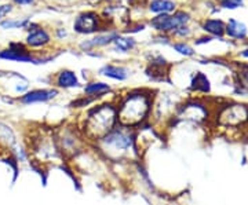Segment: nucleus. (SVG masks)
<instances>
[{
	"mask_svg": "<svg viewBox=\"0 0 248 205\" xmlns=\"http://www.w3.org/2000/svg\"><path fill=\"white\" fill-rule=\"evenodd\" d=\"M6 156L9 157L10 161L16 162L17 165H24V164L31 162V154H29L25 141H19Z\"/></svg>",
	"mask_w": 248,
	"mask_h": 205,
	"instance_id": "obj_16",
	"label": "nucleus"
},
{
	"mask_svg": "<svg viewBox=\"0 0 248 205\" xmlns=\"http://www.w3.org/2000/svg\"><path fill=\"white\" fill-rule=\"evenodd\" d=\"M221 4L225 9H237L243 4V0H221Z\"/></svg>",
	"mask_w": 248,
	"mask_h": 205,
	"instance_id": "obj_25",
	"label": "nucleus"
},
{
	"mask_svg": "<svg viewBox=\"0 0 248 205\" xmlns=\"http://www.w3.org/2000/svg\"><path fill=\"white\" fill-rule=\"evenodd\" d=\"M172 47H174V50H175L177 53L181 54V55H185V57H192V55H195L193 48L189 44H185V43H175Z\"/></svg>",
	"mask_w": 248,
	"mask_h": 205,
	"instance_id": "obj_24",
	"label": "nucleus"
},
{
	"mask_svg": "<svg viewBox=\"0 0 248 205\" xmlns=\"http://www.w3.org/2000/svg\"><path fill=\"white\" fill-rule=\"evenodd\" d=\"M190 88L199 91V92H210L211 86H210V81L207 79V76L202 72H197L196 76L193 77V80H192Z\"/></svg>",
	"mask_w": 248,
	"mask_h": 205,
	"instance_id": "obj_21",
	"label": "nucleus"
},
{
	"mask_svg": "<svg viewBox=\"0 0 248 205\" xmlns=\"http://www.w3.org/2000/svg\"><path fill=\"white\" fill-rule=\"evenodd\" d=\"M215 121L223 130L237 131L248 124V105L246 103H228L218 110Z\"/></svg>",
	"mask_w": 248,
	"mask_h": 205,
	"instance_id": "obj_6",
	"label": "nucleus"
},
{
	"mask_svg": "<svg viewBox=\"0 0 248 205\" xmlns=\"http://www.w3.org/2000/svg\"><path fill=\"white\" fill-rule=\"evenodd\" d=\"M187 21H189V15L184 11H179V13H175L174 15L160 14V15L152 19L151 25L156 30L166 33V32H174L179 27H184Z\"/></svg>",
	"mask_w": 248,
	"mask_h": 205,
	"instance_id": "obj_8",
	"label": "nucleus"
},
{
	"mask_svg": "<svg viewBox=\"0 0 248 205\" xmlns=\"http://www.w3.org/2000/svg\"><path fill=\"white\" fill-rule=\"evenodd\" d=\"M225 24L218 19H208L204 22V30L215 36H222L225 33Z\"/></svg>",
	"mask_w": 248,
	"mask_h": 205,
	"instance_id": "obj_22",
	"label": "nucleus"
},
{
	"mask_svg": "<svg viewBox=\"0 0 248 205\" xmlns=\"http://www.w3.org/2000/svg\"><path fill=\"white\" fill-rule=\"evenodd\" d=\"M155 92L140 88L128 91L115 99L117 123L130 130H138L151 123Z\"/></svg>",
	"mask_w": 248,
	"mask_h": 205,
	"instance_id": "obj_2",
	"label": "nucleus"
},
{
	"mask_svg": "<svg viewBox=\"0 0 248 205\" xmlns=\"http://www.w3.org/2000/svg\"><path fill=\"white\" fill-rule=\"evenodd\" d=\"M53 132L57 146L65 162H69L72 159H75L78 154L90 146L83 134L80 132L76 123H62L60 127L53 128Z\"/></svg>",
	"mask_w": 248,
	"mask_h": 205,
	"instance_id": "obj_5",
	"label": "nucleus"
},
{
	"mask_svg": "<svg viewBox=\"0 0 248 205\" xmlns=\"http://www.w3.org/2000/svg\"><path fill=\"white\" fill-rule=\"evenodd\" d=\"M60 95V89L54 88H35L29 89L25 94L17 97V103L24 105V106H31L36 103H47L51 102Z\"/></svg>",
	"mask_w": 248,
	"mask_h": 205,
	"instance_id": "obj_9",
	"label": "nucleus"
},
{
	"mask_svg": "<svg viewBox=\"0 0 248 205\" xmlns=\"http://www.w3.org/2000/svg\"><path fill=\"white\" fill-rule=\"evenodd\" d=\"M91 147L102 160L112 165L142 161L135 145V131L122 125H116L112 131L93 143Z\"/></svg>",
	"mask_w": 248,
	"mask_h": 205,
	"instance_id": "obj_1",
	"label": "nucleus"
},
{
	"mask_svg": "<svg viewBox=\"0 0 248 205\" xmlns=\"http://www.w3.org/2000/svg\"><path fill=\"white\" fill-rule=\"evenodd\" d=\"M243 58H248V50H244V51H241V54H240Z\"/></svg>",
	"mask_w": 248,
	"mask_h": 205,
	"instance_id": "obj_28",
	"label": "nucleus"
},
{
	"mask_svg": "<svg viewBox=\"0 0 248 205\" xmlns=\"http://www.w3.org/2000/svg\"><path fill=\"white\" fill-rule=\"evenodd\" d=\"M117 36L119 35L115 33V32L102 33V35L95 36V37L91 39V40H87V42L81 43L80 47H81V50H84V51H91V50H95V48H99V47H105V45L113 43V40H115Z\"/></svg>",
	"mask_w": 248,
	"mask_h": 205,
	"instance_id": "obj_17",
	"label": "nucleus"
},
{
	"mask_svg": "<svg viewBox=\"0 0 248 205\" xmlns=\"http://www.w3.org/2000/svg\"><path fill=\"white\" fill-rule=\"evenodd\" d=\"M31 154V162L40 168L62 165L65 160L60 153L54 138L53 128H37L31 131L25 141Z\"/></svg>",
	"mask_w": 248,
	"mask_h": 205,
	"instance_id": "obj_4",
	"label": "nucleus"
},
{
	"mask_svg": "<svg viewBox=\"0 0 248 205\" xmlns=\"http://www.w3.org/2000/svg\"><path fill=\"white\" fill-rule=\"evenodd\" d=\"M29 25V19H7V21H1V28L4 29H16V28H27Z\"/></svg>",
	"mask_w": 248,
	"mask_h": 205,
	"instance_id": "obj_23",
	"label": "nucleus"
},
{
	"mask_svg": "<svg viewBox=\"0 0 248 205\" xmlns=\"http://www.w3.org/2000/svg\"><path fill=\"white\" fill-rule=\"evenodd\" d=\"M149 10L156 14H170L175 10V3L172 0H152Z\"/></svg>",
	"mask_w": 248,
	"mask_h": 205,
	"instance_id": "obj_18",
	"label": "nucleus"
},
{
	"mask_svg": "<svg viewBox=\"0 0 248 205\" xmlns=\"http://www.w3.org/2000/svg\"><path fill=\"white\" fill-rule=\"evenodd\" d=\"M16 4H19V6H25V4H32L35 0H13Z\"/></svg>",
	"mask_w": 248,
	"mask_h": 205,
	"instance_id": "obj_27",
	"label": "nucleus"
},
{
	"mask_svg": "<svg viewBox=\"0 0 248 205\" xmlns=\"http://www.w3.org/2000/svg\"><path fill=\"white\" fill-rule=\"evenodd\" d=\"M137 47V42L128 36H117L113 40V48L119 53H130Z\"/></svg>",
	"mask_w": 248,
	"mask_h": 205,
	"instance_id": "obj_19",
	"label": "nucleus"
},
{
	"mask_svg": "<svg viewBox=\"0 0 248 205\" xmlns=\"http://www.w3.org/2000/svg\"><path fill=\"white\" fill-rule=\"evenodd\" d=\"M98 74L102 76V77L110 79V80L125 81L130 77V71H128L125 66H122V65L107 63V65H104V66L98 71Z\"/></svg>",
	"mask_w": 248,
	"mask_h": 205,
	"instance_id": "obj_14",
	"label": "nucleus"
},
{
	"mask_svg": "<svg viewBox=\"0 0 248 205\" xmlns=\"http://www.w3.org/2000/svg\"><path fill=\"white\" fill-rule=\"evenodd\" d=\"M19 141L17 128L9 121L0 118V152L7 154Z\"/></svg>",
	"mask_w": 248,
	"mask_h": 205,
	"instance_id": "obj_10",
	"label": "nucleus"
},
{
	"mask_svg": "<svg viewBox=\"0 0 248 205\" xmlns=\"http://www.w3.org/2000/svg\"><path fill=\"white\" fill-rule=\"evenodd\" d=\"M27 30L29 32L27 36V45L32 48H40L45 47L50 43V35L46 32L45 29L39 28L37 25L29 24L27 27Z\"/></svg>",
	"mask_w": 248,
	"mask_h": 205,
	"instance_id": "obj_13",
	"label": "nucleus"
},
{
	"mask_svg": "<svg viewBox=\"0 0 248 205\" xmlns=\"http://www.w3.org/2000/svg\"><path fill=\"white\" fill-rule=\"evenodd\" d=\"M225 32L231 37H234V39H244L247 36V28L244 27L243 24L237 22L236 19H231L228 27L225 29Z\"/></svg>",
	"mask_w": 248,
	"mask_h": 205,
	"instance_id": "obj_20",
	"label": "nucleus"
},
{
	"mask_svg": "<svg viewBox=\"0 0 248 205\" xmlns=\"http://www.w3.org/2000/svg\"><path fill=\"white\" fill-rule=\"evenodd\" d=\"M0 59L4 61H13V62H21V63H46L50 61L51 58H39L35 54L29 51L27 45L21 44V43H11L9 48H4L0 51Z\"/></svg>",
	"mask_w": 248,
	"mask_h": 205,
	"instance_id": "obj_7",
	"label": "nucleus"
},
{
	"mask_svg": "<svg viewBox=\"0 0 248 205\" xmlns=\"http://www.w3.org/2000/svg\"><path fill=\"white\" fill-rule=\"evenodd\" d=\"M54 88L61 89H72L80 87V80L78 74L71 69H62L53 79Z\"/></svg>",
	"mask_w": 248,
	"mask_h": 205,
	"instance_id": "obj_12",
	"label": "nucleus"
},
{
	"mask_svg": "<svg viewBox=\"0 0 248 205\" xmlns=\"http://www.w3.org/2000/svg\"><path fill=\"white\" fill-rule=\"evenodd\" d=\"M75 123L79 127L84 139L91 146L109 131H112L116 125H119L115 99L98 102L90 106L83 112L81 117L75 120Z\"/></svg>",
	"mask_w": 248,
	"mask_h": 205,
	"instance_id": "obj_3",
	"label": "nucleus"
},
{
	"mask_svg": "<svg viewBox=\"0 0 248 205\" xmlns=\"http://www.w3.org/2000/svg\"><path fill=\"white\" fill-rule=\"evenodd\" d=\"M11 10H13V6H11V4H1V6H0V21L7 17L10 13H11Z\"/></svg>",
	"mask_w": 248,
	"mask_h": 205,
	"instance_id": "obj_26",
	"label": "nucleus"
},
{
	"mask_svg": "<svg viewBox=\"0 0 248 205\" xmlns=\"http://www.w3.org/2000/svg\"><path fill=\"white\" fill-rule=\"evenodd\" d=\"M110 92H112V87H110V84H108L105 81L91 80L86 83V86L83 87V94L86 97H91V98H95L98 101L105 98Z\"/></svg>",
	"mask_w": 248,
	"mask_h": 205,
	"instance_id": "obj_15",
	"label": "nucleus"
},
{
	"mask_svg": "<svg viewBox=\"0 0 248 205\" xmlns=\"http://www.w3.org/2000/svg\"><path fill=\"white\" fill-rule=\"evenodd\" d=\"M101 18L98 17L95 13L89 11V13H83L75 21V30L81 35H90V33H95L101 28Z\"/></svg>",
	"mask_w": 248,
	"mask_h": 205,
	"instance_id": "obj_11",
	"label": "nucleus"
}]
</instances>
